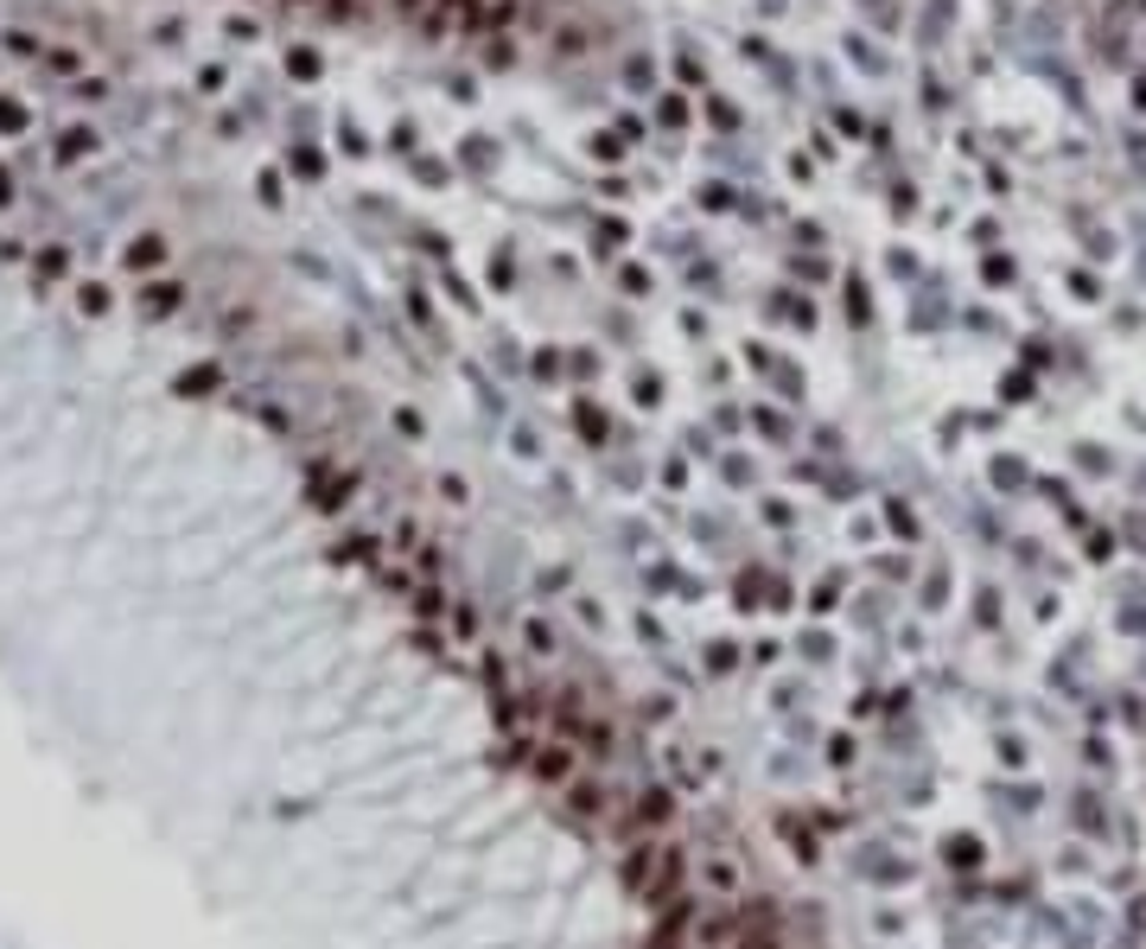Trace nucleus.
Wrapping results in <instances>:
<instances>
[{"label": "nucleus", "instance_id": "obj_1", "mask_svg": "<svg viewBox=\"0 0 1146 949\" xmlns=\"http://www.w3.org/2000/svg\"><path fill=\"white\" fill-rule=\"evenodd\" d=\"M402 7H421V0H402Z\"/></svg>", "mask_w": 1146, "mask_h": 949}]
</instances>
